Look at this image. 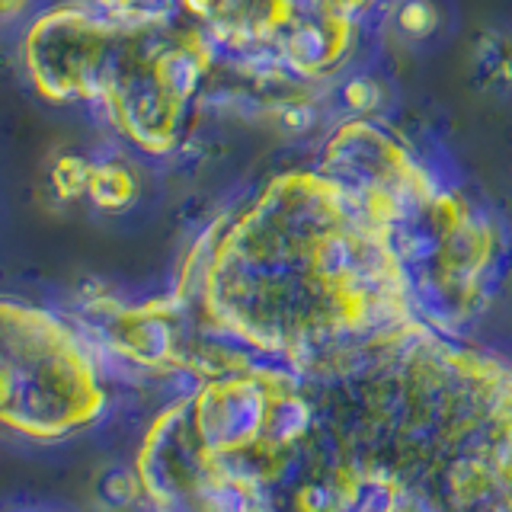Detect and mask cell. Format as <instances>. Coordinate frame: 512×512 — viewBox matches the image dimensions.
Returning <instances> with one entry per match:
<instances>
[{"label": "cell", "mask_w": 512, "mask_h": 512, "mask_svg": "<svg viewBox=\"0 0 512 512\" xmlns=\"http://www.w3.org/2000/svg\"><path fill=\"white\" fill-rule=\"evenodd\" d=\"M29 7H32V0H0V26L16 23L20 16H26Z\"/></svg>", "instance_id": "52a82bcc"}, {"label": "cell", "mask_w": 512, "mask_h": 512, "mask_svg": "<svg viewBox=\"0 0 512 512\" xmlns=\"http://www.w3.org/2000/svg\"><path fill=\"white\" fill-rule=\"evenodd\" d=\"M20 55L45 103L90 106L141 154L164 157L215 52L167 7L144 20H106L64 4L29 23Z\"/></svg>", "instance_id": "7a4b0ae2"}, {"label": "cell", "mask_w": 512, "mask_h": 512, "mask_svg": "<svg viewBox=\"0 0 512 512\" xmlns=\"http://www.w3.org/2000/svg\"><path fill=\"white\" fill-rule=\"evenodd\" d=\"M84 196L96 208L116 212V208H125L128 202L135 199V180H132V173H128L125 167H119V164H90Z\"/></svg>", "instance_id": "277c9868"}, {"label": "cell", "mask_w": 512, "mask_h": 512, "mask_svg": "<svg viewBox=\"0 0 512 512\" xmlns=\"http://www.w3.org/2000/svg\"><path fill=\"white\" fill-rule=\"evenodd\" d=\"M74 4L96 16H106V20H144V16L164 10L154 0H74Z\"/></svg>", "instance_id": "8992f818"}, {"label": "cell", "mask_w": 512, "mask_h": 512, "mask_svg": "<svg viewBox=\"0 0 512 512\" xmlns=\"http://www.w3.org/2000/svg\"><path fill=\"white\" fill-rule=\"evenodd\" d=\"M87 176H90V160L64 154L55 160V167H52V186L61 199H77L87 192Z\"/></svg>", "instance_id": "5b68a950"}, {"label": "cell", "mask_w": 512, "mask_h": 512, "mask_svg": "<svg viewBox=\"0 0 512 512\" xmlns=\"http://www.w3.org/2000/svg\"><path fill=\"white\" fill-rule=\"evenodd\" d=\"M109 388L93 343L58 314L0 298V432L64 442L103 420Z\"/></svg>", "instance_id": "3957f363"}, {"label": "cell", "mask_w": 512, "mask_h": 512, "mask_svg": "<svg viewBox=\"0 0 512 512\" xmlns=\"http://www.w3.org/2000/svg\"><path fill=\"white\" fill-rule=\"evenodd\" d=\"M180 295L208 336L292 372L327 368L420 317L388 234L324 170L276 176L212 228Z\"/></svg>", "instance_id": "6da1fadb"}]
</instances>
